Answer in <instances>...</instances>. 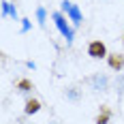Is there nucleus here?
Instances as JSON below:
<instances>
[{"label": "nucleus", "mask_w": 124, "mask_h": 124, "mask_svg": "<svg viewBox=\"0 0 124 124\" xmlns=\"http://www.w3.org/2000/svg\"><path fill=\"white\" fill-rule=\"evenodd\" d=\"M51 19H54V24H56V28H58V32H60L62 37L66 39V43L71 45L75 41V30H73V26L69 24L71 19H66V15L62 11H54L51 13Z\"/></svg>", "instance_id": "f257e3e1"}, {"label": "nucleus", "mask_w": 124, "mask_h": 124, "mask_svg": "<svg viewBox=\"0 0 124 124\" xmlns=\"http://www.w3.org/2000/svg\"><path fill=\"white\" fill-rule=\"evenodd\" d=\"M88 86H90V90H94V92L105 94V92L111 90V77L107 73H92L88 77Z\"/></svg>", "instance_id": "f03ea898"}, {"label": "nucleus", "mask_w": 124, "mask_h": 124, "mask_svg": "<svg viewBox=\"0 0 124 124\" xmlns=\"http://www.w3.org/2000/svg\"><path fill=\"white\" fill-rule=\"evenodd\" d=\"M60 11L73 22V26H81V22H84V13H81V9H79L75 2H71V0H62L60 2Z\"/></svg>", "instance_id": "7ed1b4c3"}, {"label": "nucleus", "mask_w": 124, "mask_h": 124, "mask_svg": "<svg viewBox=\"0 0 124 124\" xmlns=\"http://www.w3.org/2000/svg\"><path fill=\"white\" fill-rule=\"evenodd\" d=\"M88 56H90V58H94V60H103V58H107V56H109L107 45H105L101 39L90 41V43H88Z\"/></svg>", "instance_id": "20e7f679"}, {"label": "nucleus", "mask_w": 124, "mask_h": 124, "mask_svg": "<svg viewBox=\"0 0 124 124\" xmlns=\"http://www.w3.org/2000/svg\"><path fill=\"white\" fill-rule=\"evenodd\" d=\"M64 99L69 101V103H79V101L84 99V90L79 86H69L64 88Z\"/></svg>", "instance_id": "39448f33"}, {"label": "nucleus", "mask_w": 124, "mask_h": 124, "mask_svg": "<svg viewBox=\"0 0 124 124\" xmlns=\"http://www.w3.org/2000/svg\"><path fill=\"white\" fill-rule=\"evenodd\" d=\"M107 64H109L111 71L122 73V69H124V56H122V54H109V56H107Z\"/></svg>", "instance_id": "423d86ee"}, {"label": "nucleus", "mask_w": 124, "mask_h": 124, "mask_svg": "<svg viewBox=\"0 0 124 124\" xmlns=\"http://www.w3.org/2000/svg\"><path fill=\"white\" fill-rule=\"evenodd\" d=\"M111 118H113V111L107 105H101V111L96 116V124H111Z\"/></svg>", "instance_id": "0eeeda50"}, {"label": "nucleus", "mask_w": 124, "mask_h": 124, "mask_svg": "<svg viewBox=\"0 0 124 124\" xmlns=\"http://www.w3.org/2000/svg\"><path fill=\"white\" fill-rule=\"evenodd\" d=\"M41 111V103L37 99H28L26 101V107H24V113L26 116H34V113Z\"/></svg>", "instance_id": "6e6552de"}, {"label": "nucleus", "mask_w": 124, "mask_h": 124, "mask_svg": "<svg viewBox=\"0 0 124 124\" xmlns=\"http://www.w3.org/2000/svg\"><path fill=\"white\" fill-rule=\"evenodd\" d=\"M113 88L118 92V99H124V73H118L113 79Z\"/></svg>", "instance_id": "1a4fd4ad"}, {"label": "nucleus", "mask_w": 124, "mask_h": 124, "mask_svg": "<svg viewBox=\"0 0 124 124\" xmlns=\"http://www.w3.org/2000/svg\"><path fill=\"white\" fill-rule=\"evenodd\" d=\"M15 90H17L19 94H28V92L32 90V81H30V79H19L17 86H15Z\"/></svg>", "instance_id": "9d476101"}, {"label": "nucleus", "mask_w": 124, "mask_h": 124, "mask_svg": "<svg viewBox=\"0 0 124 124\" xmlns=\"http://www.w3.org/2000/svg\"><path fill=\"white\" fill-rule=\"evenodd\" d=\"M37 22L41 26H45V22H47V11H45V7H37Z\"/></svg>", "instance_id": "9b49d317"}, {"label": "nucleus", "mask_w": 124, "mask_h": 124, "mask_svg": "<svg viewBox=\"0 0 124 124\" xmlns=\"http://www.w3.org/2000/svg\"><path fill=\"white\" fill-rule=\"evenodd\" d=\"M13 7H15V4H11L9 0H2V17H11Z\"/></svg>", "instance_id": "f8f14e48"}, {"label": "nucleus", "mask_w": 124, "mask_h": 124, "mask_svg": "<svg viewBox=\"0 0 124 124\" xmlns=\"http://www.w3.org/2000/svg\"><path fill=\"white\" fill-rule=\"evenodd\" d=\"M30 28H32V22L30 19H22V34H26Z\"/></svg>", "instance_id": "ddd939ff"}, {"label": "nucleus", "mask_w": 124, "mask_h": 124, "mask_svg": "<svg viewBox=\"0 0 124 124\" xmlns=\"http://www.w3.org/2000/svg\"><path fill=\"white\" fill-rule=\"evenodd\" d=\"M26 66H28V69H32V71L37 69V64H34V62H32V60H28V62H26Z\"/></svg>", "instance_id": "4468645a"}, {"label": "nucleus", "mask_w": 124, "mask_h": 124, "mask_svg": "<svg viewBox=\"0 0 124 124\" xmlns=\"http://www.w3.org/2000/svg\"><path fill=\"white\" fill-rule=\"evenodd\" d=\"M122 45H124V34H122Z\"/></svg>", "instance_id": "2eb2a0df"}, {"label": "nucleus", "mask_w": 124, "mask_h": 124, "mask_svg": "<svg viewBox=\"0 0 124 124\" xmlns=\"http://www.w3.org/2000/svg\"><path fill=\"white\" fill-rule=\"evenodd\" d=\"M51 124H58V122H51Z\"/></svg>", "instance_id": "dca6fc26"}]
</instances>
